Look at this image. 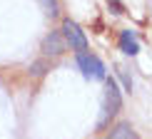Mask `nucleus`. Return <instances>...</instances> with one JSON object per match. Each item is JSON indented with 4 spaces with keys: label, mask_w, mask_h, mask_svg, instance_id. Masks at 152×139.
I'll return each instance as SVG.
<instances>
[{
    "label": "nucleus",
    "mask_w": 152,
    "mask_h": 139,
    "mask_svg": "<svg viewBox=\"0 0 152 139\" xmlns=\"http://www.w3.org/2000/svg\"><path fill=\"white\" fill-rule=\"evenodd\" d=\"M120 107H122V97H120L115 80L110 77V80H105V104H102V117H100V129L120 112Z\"/></svg>",
    "instance_id": "f257e3e1"
},
{
    "label": "nucleus",
    "mask_w": 152,
    "mask_h": 139,
    "mask_svg": "<svg viewBox=\"0 0 152 139\" xmlns=\"http://www.w3.org/2000/svg\"><path fill=\"white\" fill-rule=\"evenodd\" d=\"M62 37L70 45V50H77V52H85L87 50V37H85V33H82V28L77 22H72V20L62 22Z\"/></svg>",
    "instance_id": "f03ea898"
},
{
    "label": "nucleus",
    "mask_w": 152,
    "mask_h": 139,
    "mask_svg": "<svg viewBox=\"0 0 152 139\" xmlns=\"http://www.w3.org/2000/svg\"><path fill=\"white\" fill-rule=\"evenodd\" d=\"M77 65L82 70L85 77H92V80H105V65L100 62L95 55H87V52H77Z\"/></svg>",
    "instance_id": "7ed1b4c3"
},
{
    "label": "nucleus",
    "mask_w": 152,
    "mask_h": 139,
    "mask_svg": "<svg viewBox=\"0 0 152 139\" xmlns=\"http://www.w3.org/2000/svg\"><path fill=\"white\" fill-rule=\"evenodd\" d=\"M67 50V42L65 37H62L60 33H50L45 40H42V52L50 55V57H58V55H62Z\"/></svg>",
    "instance_id": "20e7f679"
},
{
    "label": "nucleus",
    "mask_w": 152,
    "mask_h": 139,
    "mask_svg": "<svg viewBox=\"0 0 152 139\" xmlns=\"http://www.w3.org/2000/svg\"><path fill=\"white\" fill-rule=\"evenodd\" d=\"M120 50L125 55H137L140 52V45H137V37H135L132 30H122V35H120Z\"/></svg>",
    "instance_id": "39448f33"
},
{
    "label": "nucleus",
    "mask_w": 152,
    "mask_h": 139,
    "mask_svg": "<svg viewBox=\"0 0 152 139\" xmlns=\"http://www.w3.org/2000/svg\"><path fill=\"white\" fill-rule=\"evenodd\" d=\"M107 139H137V134H135V129H132L127 122H120L117 127L107 134Z\"/></svg>",
    "instance_id": "423d86ee"
},
{
    "label": "nucleus",
    "mask_w": 152,
    "mask_h": 139,
    "mask_svg": "<svg viewBox=\"0 0 152 139\" xmlns=\"http://www.w3.org/2000/svg\"><path fill=\"white\" fill-rule=\"evenodd\" d=\"M40 3L45 5V10H48L50 17H55V15L60 12V3H58V0H40Z\"/></svg>",
    "instance_id": "0eeeda50"
},
{
    "label": "nucleus",
    "mask_w": 152,
    "mask_h": 139,
    "mask_svg": "<svg viewBox=\"0 0 152 139\" xmlns=\"http://www.w3.org/2000/svg\"><path fill=\"white\" fill-rule=\"evenodd\" d=\"M107 8L115 12V15H122V12H125V5L120 3V0H107Z\"/></svg>",
    "instance_id": "6e6552de"
},
{
    "label": "nucleus",
    "mask_w": 152,
    "mask_h": 139,
    "mask_svg": "<svg viewBox=\"0 0 152 139\" xmlns=\"http://www.w3.org/2000/svg\"><path fill=\"white\" fill-rule=\"evenodd\" d=\"M45 62H35L33 67H30V75H33V77H42V75H45Z\"/></svg>",
    "instance_id": "1a4fd4ad"
}]
</instances>
